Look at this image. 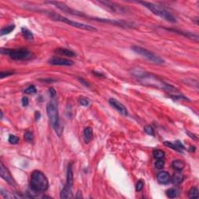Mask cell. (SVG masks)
Returning <instances> with one entry per match:
<instances>
[{"instance_id":"16","label":"cell","mask_w":199,"mask_h":199,"mask_svg":"<svg viewBox=\"0 0 199 199\" xmlns=\"http://www.w3.org/2000/svg\"><path fill=\"white\" fill-rule=\"evenodd\" d=\"M55 52L60 55L66 56V57H75L76 55V54L74 52L67 48H57L55 49Z\"/></svg>"},{"instance_id":"29","label":"cell","mask_w":199,"mask_h":199,"mask_svg":"<svg viewBox=\"0 0 199 199\" xmlns=\"http://www.w3.org/2000/svg\"><path fill=\"white\" fill-rule=\"evenodd\" d=\"M8 142L11 144L16 145V144H17L19 142V138H18L17 136L13 135H10L9 136V138H8Z\"/></svg>"},{"instance_id":"37","label":"cell","mask_w":199,"mask_h":199,"mask_svg":"<svg viewBox=\"0 0 199 199\" xmlns=\"http://www.w3.org/2000/svg\"><path fill=\"white\" fill-rule=\"evenodd\" d=\"M93 73L94 74V76H97V77H100V78H104V77H105L104 75L102 74V73H97V72L94 71V72H93Z\"/></svg>"},{"instance_id":"41","label":"cell","mask_w":199,"mask_h":199,"mask_svg":"<svg viewBox=\"0 0 199 199\" xmlns=\"http://www.w3.org/2000/svg\"><path fill=\"white\" fill-rule=\"evenodd\" d=\"M76 198H82V194H81V192H79H79H77V195L76 196Z\"/></svg>"},{"instance_id":"24","label":"cell","mask_w":199,"mask_h":199,"mask_svg":"<svg viewBox=\"0 0 199 199\" xmlns=\"http://www.w3.org/2000/svg\"><path fill=\"white\" fill-rule=\"evenodd\" d=\"M167 196L170 198H175L178 195V191L176 188H169L166 192Z\"/></svg>"},{"instance_id":"13","label":"cell","mask_w":199,"mask_h":199,"mask_svg":"<svg viewBox=\"0 0 199 199\" xmlns=\"http://www.w3.org/2000/svg\"><path fill=\"white\" fill-rule=\"evenodd\" d=\"M168 31H172L173 32H175L178 34L183 35V36L186 37H188V38L193 39V40L198 41V36L197 34H195L193 33L188 32V31H179V30H177V29H171V28H166Z\"/></svg>"},{"instance_id":"39","label":"cell","mask_w":199,"mask_h":199,"mask_svg":"<svg viewBox=\"0 0 199 199\" xmlns=\"http://www.w3.org/2000/svg\"><path fill=\"white\" fill-rule=\"evenodd\" d=\"M35 117H36V120H39L40 117V114L39 111H36V113H35Z\"/></svg>"},{"instance_id":"34","label":"cell","mask_w":199,"mask_h":199,"mask_svg":"<svg viewBox=\"0 0 199 199\" xmlns=\"http://www.w3.org/2000/svg\"><path fill=\"white\" fill-rule=\"evenodd\" d=\"M13 74H14V72H13V71L2 72L1 74H0V77H1V79H3V78H5V77L10 76H12V75H13Z\"/></svg>"},{"instance_id":"18","label":"cell","mask_w":199,"mask_h":199,"mask_svg":"<svg viewBox=\"0 0 199 199\" xmlns=\"http://www.w3.org/2000/svg\"><path fill=\"white\" fill-rule=\"evenodd\" d=\"M73 196V193H72V188H69L67 186H64L62 190L61 191V194H60V198H72Z\"/></svg>"},{"instance_id":"9","label":"cell","mask_w":199,"mask_h":199,"mask_svg":"<svg viewBox=\"0 0 199 199\" xmlns=\"http://www.w3.org/2000/svg\"><path fill=\"white\" fill-rule=\"evenodd\" d=\"M48 63L52 65H62V66H70L73 65V61L71 60L66 59L64 58L52 57L48 60Z\"/></svg>"},{"instance_id":"8","label":"cell","mask_w":199,"mask_h":199,"mask_svg":"<svg viewBox=\"0 0 199 199\" xmlns=\"http://www.w3.org/2000/svg\"><path fill=\"white\" fill-rule=\"evenodd\" d=\"M100 4L103 5V6H105L107 9L110 10L111 11L114 12L115 13L118 14H127L129 13L128 8L124 7V6H121L119 4L115 3V2H109V1H100Z\"/></svg>"},{"instance_id":"10","label":"cell","mask_w":199,"mask_h":199,"mask_svg":"<svg viewBox=\"0 0 199 199\" xmlns=\"http://www.w3.org/2000/svg\"><path fill=\"white\" fill-rule=\"evenodd\" d=\"M109 103L123 116H126L128 114V110H127L126 107H124L121 102H119L116 99L111 98L109 100Z\"/></svg>"},{"instance_id":"5","label":"cell","mask_w":199,"mask_h":199,"mask_svg":"<svg viewBox=\"0 0 199 199\" xmlns=\"http://www.w3.org/2000/svg\"><path fill=\"white\" fill-rule=\"evenodd\" d=\"M139 3L147 8L148 10H150L153 13L158 16L159 17L163 18L165 20L171 22V23H177L176 16L173 15L171 12H169L167 9H165L163 6L149 2H139Z\"/></svg>"},{"instance_id":"28","label":"cell","mask_w":199,"mask_h":199,"mask_svg":"<svg viewBox=\"0 0 199 199\" xmlns=\"http://www.w3.org/2000/svg\"><path fill=\"white\" fill-rule=\"evenodd\" d=\"M24 93L27 94H34L37 93V89L34 85H31L24 90Z\"/></svg>"},{"instance_id":"21","label":"cell","mask_w":199,"mask_h":199,"mask_svg":"<svg viewBox=\"0 0 199 199\" xmlns=\"http://www.w3.org/2000/svg\"><path fill=\"white\" fill-rule=\"evenodd\" d=\"M21 32L25 39H27V40H34V34H33V33L31 32L29 29H27V27H22Z\"/></svg>"},{"instance_id":"3","label":"cell","mask_w":199,"mask_h":199,"mask_svg":"<svg viewBox=\"0 0 199 199\" xmlns=\"http://www.w3.org/2000/svg\"><path fill=\"white\" fill-rule=\"evenodd\" d=\"M38 11L43 12L44 13L48 15L49 17H51L52 19H54V20L63 22V23H67V24L70 25L72 27H76V28L79 29H82V30H86V31H94V32H97V29L96 27H93V26L86 24V23H79V22L76 21H73V20H71V19H68V18L65 17V16H62L56 13H54V12L46 11V10H38Z\"/></svg>"},{"instance_id":"14","label":"cell","mask_w":199,"mask_h":199,"mask_svg":"<svg viewBox=\"0 0 199 199\" xmlns=\"http://www.w3.org/2000/svg\"><path fill=\"white\" fill-rule=\"evenodd\" d=\"M69 188H73V163H69L67 169V177H66V183L65 184Z\"/></svg>"},{"instance_id":"1","label":"cell","mask_w":199,"mask_h":199,"mask_svg":"<svg viewBox=\"0 0 199 199\" xmlns=\"http://www.w3.org/2000/svg\"><path fill=\"white\" fill-rule=\"evenodd\" d=\"M132 74L136 79V80L143 86L160 89L166 90L167 92H177V90L174 86L165 82L159 77L154 74L142 71V69H133Z\"/></svg>"},{"instance_id":"22","label":"cell","mask_w":199,"mask_h":199,"mask_svg":"<svg viewBox=\"0 0 199 199\" xmlns=\"http://www.w3.org/2000/svg\"><path fill=\"white\" fill-rule=\"evenodd\" d=\"M153 155L156 159H163L165 158L166 153L161 149H154L153 151Z\"/></svg>"},{"instance_id":"20","label":"cell","mask_w":199,"mask_h":199,"mask_svg":"<svg viewBox=\"0 0 199 199\" xmlns=\"http://www.w3.org/2000/svg\"><path fill=\"white\" fill-rule=\"evenodd\" d=\"M1 192V195L3 198H23V196H19V195H15L13 193L10 192L7 190H5L3 188H1L0 190Z\"/></svg>"},{"instance_id":"11","label":"cell","mask_w":199,"mask_h":199,"mask_svg":"<svg viewBox=\"0 0 199 199\" xmlns=\"http://www.w3.org/2000/svg\"><path fill=\"white\" fill-rule=\"evenodd\" d=\"M0 174H1V177H2V179L6 180L8 184H11V185H14V184H15V181H14L13 178L12 177L10 171H8V169L4 166V164L2 163H1Z\"/></svg>"},{"instance_id":"35","label":"cell","mask_w":199,"mask_h":199,"mask_svg":"<svg viewBox=\"0 0 199 199\" xmlns=\"http://www.w3.org/2000/svg\"><path fill=\"white\" fill-rule=\"evenodd\" d=\"M48 92H49V95H50V97H52V99H54L55 97L56 96V91L55 90V89L52 88V87H51V88L48 90Z\"/></svg>"},{"instance_id":"31","label":"cell","mask_w":199,"mask_h":199,"mask_svg":"<svg viewBox=\"0 0 199 199\" xmlns=\"http://www.w3.org/2000/svg\"><path fill=\"white\" fill-rule=\"evenodd\" d=\"M165 166V162L164 159H157L155 163V167H156L158 170H161L163 169Z\"/></svg>"},{"instance_id":"30","label":"cell","mask_w":199,"mask_h":199,"mask_svg":"<svg viewBox=\"0 0 199 199\" xmlns=\"http://www.w3.org/2000/svg\"><path fill=\"white\" fill-rule=\"evenodd\" d=\"M24 138L26 139V141L29 142H32L33 140H34V135L31 132L28 131L25 133L24 135Z\"/></svg>"},{"instance_id":"25","label":"cell","mask_w":199,"mask_h":199,"mask_svg":"<svg viewBox=\"0 0 199 199\" xmlns=\"http://www.w3.org/2000/svg\"><path fill=\"white\" fill-rule=\"evenodd\" d=\"M163 144H164L165 146H167V147H169V148H171V149H174V150H175V151L178 152V153H182L181 150L179 149V148L177 147V146L175 142H167V141H166V142H164V143Z\"/></svg>"},{"instance_id":"42","label":"cell","mask_w":199,"mask_h":199,"mask_svg":"<svg viewBox=\"0 0 199 199\" xmlns=\"http://www.w3.org/2000/svg\"><path fill=\"white\" fill-rule=\"evenodd\" d=\"M189 151L190 152H195V146H193V147H190V149H189Z\"/></svg>"},{"instance_id":"7","label":"cell","mask_w":199,"mask_h":199,"mask_svg":"<svg viewBox=\"0 0 199 199\" xmlns=\"http://www.w3.org/2000/svg\"><path fill=\"white\" fill-rule=\"evenodd\" d=\"M132 49L134 51L135 53H137L139 55L142 56L143 58L148 59L149 61H152L153 63L156 64V65H162V64L165 63V61L163 59V58H161L159 56H157L156 55H155L153 52H149L148 51L147 49L146 48H142V47L139 46H132Z\"/></svg>"},{"instance_id":"15","label":"cell","mask_w":199,"mask_h":199,"mask_svg":"<svg viewBox=\"0 0 199 199\" xmlns=\"http://www.w3.org/2000/svg\"><path fill=\"white\" fill-rule=\"evenodd\" d=\"M184 174H182L180 171H176V173H174V174L171 178V180L173 184L175 185H178V184H181L182 182L184 181Z\"/></svg>"},{"instance_id":"38","label":"cell","mask_w":199,"mask_h":199,"mask_svg":"<svg viewBox=\"0 0 199 199\" xmlns=\"http://www.w3.org/2000/svg\"><path fill=\"white\" fill-rule=\"evenodd\" d=\"M79 81H80V82H82V83H83V84H84L85 86H90V85L89 84L88 82H87V81L84 80V79H83L79 78Z\"/></svg>"},{"instance_id":"40","label":"cell","mask_w":199,"mask_h":199,"mask_svg":"<svg viewBox=\"0 0 199 199\" xmlns=\"http://www.w3.org/2000/svg\"><path fill=\"white\" fill-rule=\"evenodd\" d=\"M188 135H189L190 136H191V138H193L194 140H197L198 139V138H197V136L195 135H192V133H190V132H188Z\"/></svg>"},{"instance_id":"33","label":"cell","mask_w":199,"mask_h":199,"mask_svg":"<svg viewBox=\"0 0 199 199\" xmlns=\"http://www.w3.org/2000/svg\"><path fill=\"white\" fill-rule=\"evenodd\" d=\"M79 103H80L82 106H84V107H87V106L90 104V101H89L88 99H86L85 97H80L79 99Z\"/></svg>"},{"instance_id":"23","label":"cell","mask_w":199,"mask_h":199,"mask_svg":"<svg viewBox=\"0 0 199 199\" xmlns=\"http://www.w3.org/2000/svg\"><path fill=\"white\" fill-rule=\"evenodd\" d=\"M14 29H15V25L14 24L9 25V26L4 27V28H2V30H1L0 35H1V36H4V35L9 34H10L12 31H13Z\"/></svg>"},{"instance_id":"12","label":"cell","mask_w":199,"mask_h":199,"mask_svg":"<svg viewBox=\"0 0 199 199\" xmlns=\"http://www.w3.org/2000/svg\"><path fill=\"white\" fill-rule=\"evenodd\" d=\"M156 178L158 182L162 184H168L171 180V176L167 171H160L156 175Z\"/></svg>"},{"instance_id":"27","label":"cell","mask_w":199,"mask_h":199,"mask_svg":"<svg viewBox=\"0 0 199 199\" xmlns=\"http://www.w3.org/2000/svg\"><path fill=\"white\" fill-rule=\"evenodd\" d=\"M144 131L146 132V134L149 135L154 136L155 135V131H154V128L151 126V125H146L145 128H144Z\"/></svg>"},{"instance_id":"32","label":"cell","mask_w":199,"mask_h":199,"mask_svg":"<svg viewBox=\"0 0 199 199\" xmlns=\"http://www.w3.org/2000/svg\"><path fill=\"white\" fill-rule=\"evenodd\" d=\"M144 187V181L142 180H139L135 185V190L137 192H141L143 189Z\"/></svg>"},{"instance_id":"4","label":"cell","mask_w":199,"mask_h":199,"mask_svg":"<svg viewBox=\"0 0 199 199\" xmlns=\"http://www.w3.org/2000/svg\"><path fill=\"white\" fill-rule=\"evenodd\" d=\"M47 114L49 118L50 123L52 128L55 130L58 135H61V131L60 130V120L59 114H58V103L55 99H52V100L48 103L47 105Z\"/></svg>"},{"instance_id":"26","label":"cell","mask_w":199,"mask_h":199,"mask_svg":"<svg viewBox=\"0 0 199 199\" xmlns=\"http://www.w3.org/2000/svg\"><path fill=\"white\" fill-rule=\"evenodd\" d=\"M188 197L190 198H195L198 197V190L197 188H192L188 192Z\"/></svg>"},{"instance_id":"36","label":"cell","mask_w":199,"mask_h":199,"mask_svg":"<svg viewBox=\"0 0 199 199\" xmlns=\"http://www.w3.org/2000/svg\"><path fill=\"white\" fill-rule=\"evenodd\" d=\"M29 104V100L27 97H23L22 99V105L23 107H27V105Z\"/></svg>"},{"instance_id":"2","label":"cell","mask_w":199,"mask_h":199,"mask_svg":"<svg viewBox=\"0 0 199 199\" xmlns=\"http://www.w3.org/2000/svg\"><path fill=\"white\" fill-rule=\"evenodd\" d=\"M30 185L34 192L42 193L48 189L49 182L46 176L41 171H34L31 174Z\"/></svg>"},{"instance_id":"19","label":"cell","mask_w":199,"mask_h":199,"mask_svg":"<svg viewBox=\"0 0 199 199\" xmlns=\"http://www.w3.org/2000/svg\"><path fill=\"white\" fill-rule=\"evenodd\" d=\"M172 167L176 171H182L185 167V163L183 160L176 159L172 162Z\"/></svg>"},{"instance_id":"6","label":"cell","mask_w":199,"mask_h":199,"mask_svg":"<svg viewBox=\"0 0 199 199\" xmlns=\"http://www.w3.org/2000/svg\"><path fill=\"white\" fill-rule=\"evenodd\" d=\"M1 53L6 55L13 60L16 61H24L28 60L32 57L31 53L27 48H19V49H1Z\"/></svg>"},{"instance_id":"17","label":"cell","mask_w":199,"mask_h":199,"mask_svg":"<svg viewBox=\"0 0 199 199\" xmlns=\"http://www.w3.org/2000/svg\"><path fill=\"white\" fill-rule=\"evenodd\" d=\"M83 138L86 144L90 142L93 139V129L91 127H87L83 131Z\"/></svg>"}]
</instances>
